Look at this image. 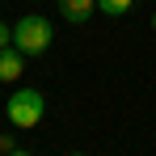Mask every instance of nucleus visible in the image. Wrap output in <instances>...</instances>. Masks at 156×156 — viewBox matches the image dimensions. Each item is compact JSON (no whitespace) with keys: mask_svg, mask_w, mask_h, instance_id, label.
I'll return each mask as SVG.
<instances>
[{"mask_svg":"<svg viewBox=\"0 0 156 156\" xmlns=\"http://www.w3.org/2000/svg\"><path fill=\"white\" fill-rule=\"evenodd\" d=\"M51 38H55V30L47 17H38V13H26L21 21H13V47L26 55H47V47H51Z\"/></svg>","mask_w":156,"mask_h":156,"instance_id":"1","label":"nucleus"},{"mask_svg":"<svg viewBox=\"0 0 156 156\" xmlns=\"http://www.w3.org/2000/svg\"><path fill=\"white\" fill-rule=\"evenodd\" d=\"M42 114H47V97H42L38 89H17V93L4 101V118H9L13 127H21V131L38 127Z\"/></svg>","mask_w":156,"mask_h":156,"instance_id":"2","label":"nucleus"},{"mask_svg":"<svg viewBox=\"0 0 156 156\" xmlns=\"http://www.w3.org/2000/svg\"><path fill=\"white\" fill-rule=\"evenodd\" d=\"M21 72H26V55L17 51V47H4L0 51V84H13Z\"/></svg>","mask_w":156,"mask_h":156,"instance_id":"3","label":"nucleus"},{"mask_svg":"<svg viewBox=\"0 0 156 156\" xmlns=\"http://www.w3.org/2000/svg\"><path fill=\"white\" fill-rule=\"evenodd\" d=\"M59 13H63V21L84 26V21L97 13V0H59Z\"/></svg>","mask_w":156,"mask_h":156,"instance_id":"4","label":"nucleus"},{"mask_svg":"<svg viewBox=\"0 0 156 156\" xmlns=\"http://www.w3.org/2000/svg\"><path fill=\"white\" fill-rule=\"evenodd\" d=\"M131 4H135V0H97V13H105V17H127Z\"/></svg>","mask_w":156,"mask_h":156,"instance_id":"5","label":"nucleus"},{"mask_svg":"<svg viewBox=\"0 0 156 156\" xmlns=\"http://www.w3.org/2000/svg\"><path fill=\"white\" fill-rule=\"evenodd\" d=\"M4 47H13V26L0 21V51H4Z\"/></svg>","mask_w":156,"mask_h":156,"instance_id":"6","label":"nucleus"},{"mask_svg":"<svg viewBox=\"0 0 156 156\" xmlns=\"http://www.w3.org/2000/svg\"><path fill=\"white\" fill-rule=\"evenodd\" d=\"M4 156H30V152H26V148H9Z\"/></svg>","mask_w":156,"mask_h":156,"instance_id":"7","label":"nucleus"},{"mask_svg":"<svg viewBox=\"0 0 156 156\" xmlns=\"http://www.w3.org/2000/svg\"><path fill=\"white\" fill-rule=\"evenodd\" d=\"M152 30H156V13H152Z\"/></svg>","mask_w":156,"mask_h":156,"instance_id":"8","label":"nucleus"},{"mask_svg":"<svg viewBox=\"0 0 156 156\" xmlns=\"http://www.w3.org/2000/svg\"><path fill=\"white\" fill-rule=\"evenodd\" d=\"M68 156H84V152H68Z\"/></svg>","mask_w":156,"mask_h":156,"instance_id":"9","label":"nucleus"}]
</instances>
